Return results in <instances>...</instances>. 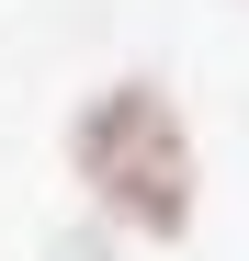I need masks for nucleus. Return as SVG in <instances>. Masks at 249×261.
<instances>
[{"instance_id":"1","label":"nucleus","mask_w":249,"mask_h":261,"mask_svg":"<svg viewBox=\"0 0 249 261\" xmlns=\"http://www.w3.org/2000/svg\"><path fill=\"white\" fill-rule=\"evenodd\" d=\"M68 170L102 204V227L159 239V250L193 239V137H181V102L159 80H102L68 114Z\"/></svg>"},{"instance_id":"2","label":"nucleus","mask_w":249,"mask_h":261,"mask_svg":"<svg viewBox=\"0 0 249 261\" xmlns=\"http://www.w3.org/2000/svg\"><path fill=\"white\" fill-rule=\"evenodd\" d=\"M46 261H113V239H102V227H57V239H46Z\"/></svg>"}]
</instances>
